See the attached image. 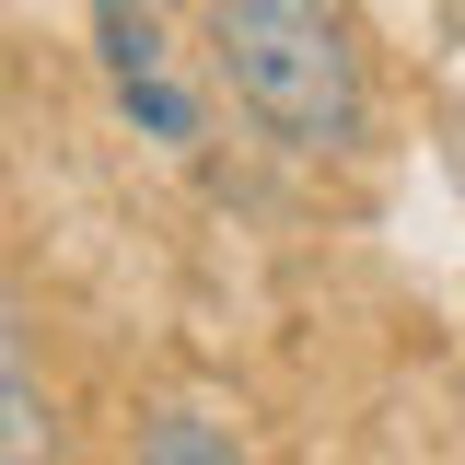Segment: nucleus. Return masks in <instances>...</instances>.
<instances>
[{
    "label": "nucleus",
    "mask_w": 465,
    "mask_h": 465,
    "mask_svg": "<svg viewBox=\"0 0 465 465\" xmlns=\"http://www.w3.org/2000/svg\"><path fill=\"white\" fill-rule=\"evenodd\" d=\"M0 465H58V396L0 384Z\"/></svg>",
    "instance_id": "obj_4"
},
{
    "label": "nucleus",
    "mask_w": 465,
    "mask_h": 465,
    "mask_svg": "<svg viewBox=\"0 0 465 465\" xmlns=\"http://www.w3.org/2000/svg\"><path fill=\"white\" fill-rule=\"evenodd\" d=\"M0 384H35V372H24V302H12V291H0Z\"/></svg>",
    "instance_id": "obj_5"
},
{
    "label": "nucleus",
    "mask_w": 465,
    "mask_h": 465,
    "mask_svg": "<svg viewBox=\"0 0 465 465\" xmlns=\"http://www.w3.org/2000/svg\"><path fill=\"white\" fill-rule=\"evenodd\" d=\"M128 465H256V442L232 430L222 407H152L140 419V454Z\"/></svg>",
    "instance_id": "obj_3"
},
{
    "label": "nucleus",
    "mask_w": 465,
    "mask_h": 465,
    "mask_svg": "<svg viewBox=\"0 0 465 465\" xmlns=\"http://www.w3.org/2000/svg\"><path fill=\"white\" fill-rule=\"evenodd\" d=\"M94 47H105V82L140 116V140H163V152L210 140V94H198V70H186V47L163 35L152 0H94Z\"/></svg>",
    "instance_id": "obj_2"
},
{
    "label": "nucleus",
    "mask_w": 465,
    "mask_h": 465,
    "mask_svg": "<svg viewBox=\"0 0 465 465\" xmlns=\"http://www.w3.org/2000/svg\"><path fill=\"white\" fill-rule=\"evenodd\" d=\"M210 35V82L256 116V140H280L291 163H338L372 128L361 94V47L326 0H198Z\"/></svg>",
    "instance_id": "obj_1"
}]
</instances>
